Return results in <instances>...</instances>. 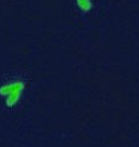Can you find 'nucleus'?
Listing matches in <instances>:
<instances>
[{
	"label": "nucleus",
	"mask_w": 139,
	"mask_h": 147,
	"mask_svg": "<svg viewBox=\"0 0 139 147\" xmlns=\"http://www.w3.org/2000/svg\"><path fill=\"white\" fill-rule=\"evenodd\" d=\"M77 4L84 12H87L91 9V0H77Z\"/></svg>",
	"instance_id": "nucleus-2"
},
{
	"label": "nucleus",
	"mask_w": 139,
	"mask_h": 147,
	"mask_svg": "<svg viewBox=\"0 0 139 147\" xmlns=\"http://www.w3.org/2000/svg\"><path fill=\"white\" fill-rule=\"evenodd\" d=\"M23 89V84L19 83V82H16L13 84H9V85H5L1 87L0 90V93H4V94H11L13 92H17V91H20Z\"/></svg>",
	"instance_id": "nucleus-1"
}]
</instances>
